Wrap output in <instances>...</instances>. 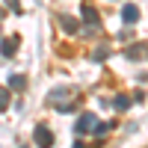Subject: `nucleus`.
<instances>
[{"mask_svg": "<svg viewBox=\"0 0 148 148\" xmlns=\"http://www.w3.org/2000/svg\"><path fill=\"white\" fill-rule=\"evenodd\" d=\"M9 101H12V98H9V89H6V86H0V110H6Z\"/></svg>", "mask_w": 148, "mask_h": 148, "instance_id": "10", "label": "nucleus"}, {"mask_svg": "<svg viewBox=\"0 0 148 148\" xmlns=\"http://www.w3.org/2000/svg\"><path fill=\"white\" fill-rule=\"evenodd\" d=\"M77 89H68V86H59V89H53L51 95H47V104L51 107H56L59 113H71L74 110V104H77Z\"/></svg>", "mask_w": 148, "mask_h": 148, "instance_id": "1", "label": "nucleus"}, {"mask_svg": "<svg viewBox=\"0 0 148 148\" xmlns=\"http://www.w3.org/2000/svg\"><path fill=\"white\" fill-rule=\"evenodd\" d=\"M127 107H130V98L127 95H119L116 98V110H127Z\"/></svg>", "mask_w": 148, "mask_h": 148, "instance_id": "11", "label": "nucleus"}, {"mask_svg": "<svg viewBox=\"0 0 148 148\" xmlns=\"http://www.w3.org/2000/svg\"><path fill=\"white\" fill-rule=\"evenodd\" d=\"M6 3L12 6V12H24V9H21V0H6Z\"/></svg>", "mask_w": 148, "mask_h": 148, "instance_id": "12", "label": "nucleus"}, {"mask_svg": "<svg viewBox=\"0 0 148 148\" xmlns=\"http://www.w3.org/2000/svg\"><path fill=\"white\" fill-rule=\"evenodd\" d=\"M9 86H12V89H24V86H27V77H24V74H12Z\"/></svg>", "mask_w": 148, "mask_h": 148, "instance_id": "9", "label": "nucleus"}, {"mask_svg": "<svg viewBox=\"0 0 148 148\" xmlns=\"http://www.w3.org/2000/svg\"><path fill=\"white\" fill-rule=\"evenodd\" d=\"M18 45H21V39H18V36H9V39H3V42H0V53H3L6 59H9V56H15Z\"/></svg>", "mask_w": 148, "mask_h": 148, "instance_id": "6", "label": "nucleus"}, {"mask_svg": "<svg viewBox=\"0 0 148 148\" xmlns=\"http://www.w3.org/2000/svg\"><path fill=\"white\" fill-rule=\"evenodd\" d=\"M80 15H83V24H86V30H83V33H95V27L101 24V15H98V9H95L92 3H83Z\"/></svg>", "mask_w": 148, "mask_h": 148, "instance_id": "2", "label": "nucleus"}, {"mask_svg": "<svg viewBox=\"0 0 148 148\" xmlns=\"http://www.w3.org/2000/svg\"><path fill=\"white\" fill-rule=\"evenodd\" d=\"M121 21H125L127 27H130V24H136V21H139V9L133 6V3H127L125 9H121Z\"/></svg>", "mask_w": 148, "mask_h": 148, "instance_id": "7", "label": "nucleus"}, {"mask_svg": "<svg viewBox=\"0 0 148 148\" xmlns=\"http://www.w3.org/2000/svg\"><path fill=\"white\" fill-rule=\"evenodd\" d=\"M33 139H36L39 148H53V130L47 127V125H39V127L33 130Z\"/></svg>", "mask_w": 148, "mask_h": 148, "instance_id": "3", "label": "nucleus"}, {"mask_svg": "<svg viewBox=\"0 0 148 148\" xmlns=\"http://www.w3.org/2000/svg\"><path fill=\"white\" fill-rule=\"evenodd\" d=\"M125 56L133 59V62L145 59V56H148V42H133V45H127V47H125Z\"/></svg>", "mask_w": 148, "mask_h": 148, "instance_id": "4", "label": "nucleus"}, {"mask_svg": "<svg viewBox=\"0 0 148 148\" xmlns=\"http://www.w3.org/2000/svg\"><path fill=\"white\" fill-rule=\"evenodd\" d=\"M71 148H86V145H83L80 139H74V145H71Z\"/></svg>", "mask_w": 148, "mask_h": 148, "instance_id": "13", "label": "nucleus"}, {"mask_svg": "<svg viewBox=\"0 0 148 148\" xmlns=\"http://www.w3.org/2000/svg\"><path fill=\"white\" fill-rule=\"evenodd\" d=\"M56 18L65 27V33H77V21H74V18H68V15H56Z\"/></svg>", "mask_w": 148, "mask_h": 148, "instance_id": "8", "label": "nucleus"}, {"mask_svg": "<svg viewBox=\"0 0 148 148\" xmlns=\"http://www.w3.org/2000/svg\"><path fill=\"white\" fill-rule=\"evenodd\" d=\"M95 127H98V116H95V113H83V116L77 119V125H74L77 133H92Z\"/></svg>", "mask_w": 148, "mask_h": 148, "instance_id": "5", "label": "nucleus"}]
</instances>
